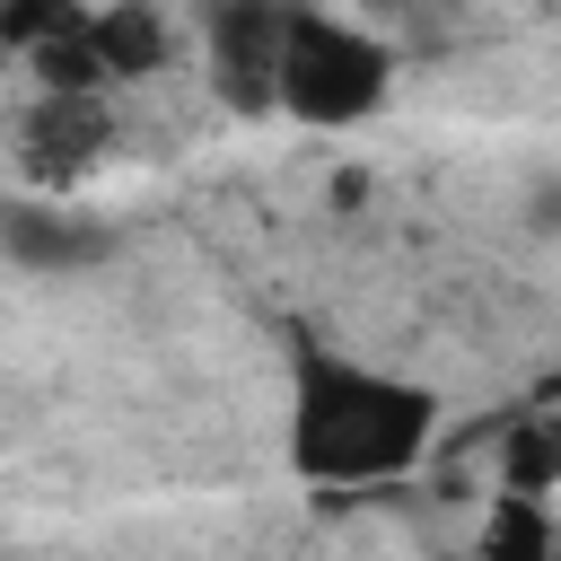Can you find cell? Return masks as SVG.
<instances>
[{
  "label": "cell",
  "mask_w": 561,
  "mask_h": 561,
  "mask_svg": "<svg viewBox=\"0 0 561 561\" xmlns=\"http://www.w3.org/2000/svg\"><path fill=\"white\" fill-rule=\"evenodd\" d=\"M123 237L96 219V210H70V202H0V254L18 272H96Z\"/></svg>",
  "instance_id": "4"
},
{
  "label": "cell",
  "mask_w": 561,
  "mask_h": 561,
  "mask_svg": "<svg viewBox=\"0 0 561 561\" xmlns=\"http://www.w3.org/2000/svg\"><path fill=\"white\" fill-rule=\"evenodd\" d=\"M105 140H114V123H105V105L96 96H35L26 105V123H18V158H26V175L35 184H79L96 158H105Z\"/></svg>",
  "instance_id": "5"
},
{
  "label": "cell",
  "mask_w": 561,
  "mask_h": 561,
  "mask_svg": "<svg viewBox=\"0 0 561 561\" xmlns=\"http://www.w3.org/2000/svg\"><path fill=\"white\" fill-rule=\"evenodd\" d=\"M96 9H79V0H0V44H18V53H35V44H53V35H79Z\"/></svg>",
  "instance_id": "9"
},
{
  "label": "cell",
  "mask_w": 561,
  "mask_h": 561,
  "mask_svg": "<svg viewBox=\"0 0 561 561\" xmlns=\"http://www.w3.org/2000/svg\"><path fill=\"white\" fill-rule=\"evenodd\" d=\"M394 88V53L351 26V18H324L316 0H298L289 35H280V114L316 123V131H342V123H368Z\"/></svg>",
  "instance_id": "2"
},
{
  "label": "cell",
  "mask_w": 561,
  "mask_h": 561,
  "mask_svg": "<svg viewBox=\"0 0 561 561\" xmlns=\"http://www.w3.org/2000/svg\"><path fill=\"white\" fill-rule=\"evenodd\" d=\"M552 561H561V552H552Z\"/></svg>",
  "instance_id": "11"
},
{
  "label": "cell",
  "mask_w": 561,
  "mask_h": 561,
  "mask_svg": "<svg viewBox=\"0 0 561 561\" xmlns=\"http://www.w3.org/2000/svg\"><path fill=\"white\" fill-rule=\"evenodd\" d=\"M88 35H96V53H105V70H114V79H149V70H167V53H175V35H167V9H158V0H105Z\"/></svg>",
  "instance_id": "6"
},
{
  "label": "cell",
  "mask_w": 561,
  "mask_h": 561,
  "mask_svg": "<svg viewBox=\"0 0 561 561\" xmlns=\"http://www.w3.org/2000/svg\"><path fill=\"white\" fill-rule=\"evenodd\" d=\"M430 430H438L430 386L342 359L324 342L289 351V465L307 482H394L421 465Z\"/></svg>",
  "instance_id": "1"
},
{
  "label": "cell",
  "mask_w": 561,
  "mask_h": 561,
  "mask_svg": "<svg viewBox=\"0 0 561 561\" xmlns=\"http://www.w3.org/2000/svg\"><path fill=\"white\" fill-rule=\"evenodd\" d=\"M298 0H193L202 53H210V88L237 114H272L280 105V35H289Z\"/></svg>",
  "instance_id": "3"
},
{
  "label": "cell",
  "mask_w": 561,
  "mask_h": 561,
  "mask_svg": "<svg viewBox=\"0 0 561 561\" xmlns=\"http://www.w3.org/2000/svg\"><path fill=\"white\" fill-rule=\"evenodd\" d=\"M526 219H535V228H561V175H543V184L526 193Z\"/></svg>",
  "instance_id": "10"
},
{
  "label": "cell",
  "mask_w": 561,
  "mask_h": 561,
  "mask_svg": "<svg viewBox=\"0 0 561 561\" xmlns=\"http://www.w3.org/2000/svg\"><path fill=\"white\" fill-rule=\"evenodd\" d=\"M482 561H552V526H543V508L508 491V500L491 508V526H482Z\"/></svg>",
  "instance_id": "8"
},
{
  "label": "cell",
  "mask_w": 561,
  "mask_h": 561,
  "mask_svg": "<svg viewBox=\"0 0 561 561\" xmlns=\"http://www.w3.org/2000/svg\"><path fill=\"white\" fill-rule=\"evenodd\" d=\"M561 482V412H526L500 430V491L517 500H543Z\"/></svg>",
  "instance_id": "7"
}]
</instances>
